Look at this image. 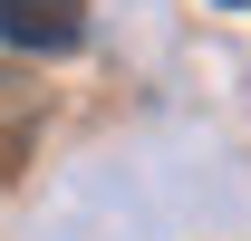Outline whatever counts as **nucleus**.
<instances>
[{"mask_svg":"<svg viewBox=\"0 0 251 241\" xmlns=\"http://www.w3.org/2000/svg\"><path fill=\"white\" fill-rule=\"evenodd\" d=\"M0 39L10 58H68L87 39V0H0Z\"/></svg>","mask_w":251,"mask_h":241,"instance_id":"f257e3e1","label":"nucleus"},{"mask_svg":"<svg viewBox=\"0 0 251 241\" xmlns=\"http://www.w3.org/2000/svg\"><path fill=\"white\" fill-rule=\"evenodd\" d=\"M222 10H251V0H222Z\"/></svg>","mask_w":251,"mask_h":241,"instance_id":"f03ea898","label":"nucleus"}]
</instances>
